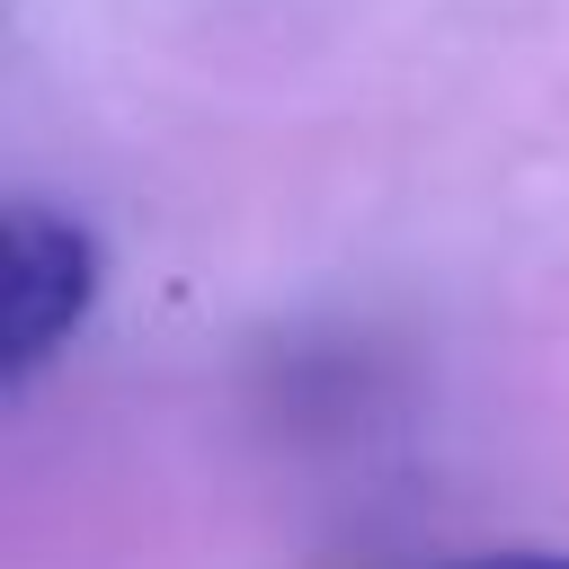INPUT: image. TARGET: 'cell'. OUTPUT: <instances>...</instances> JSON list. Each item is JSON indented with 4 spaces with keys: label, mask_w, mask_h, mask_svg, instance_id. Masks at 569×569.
I'll use <instances>...</instances> for the list:
<instances>
[{
    "label": "cell",
    "mask_w": 569,
    "mask_h": 569,
    "mask_svg": "<svg viewBox=\"0 0 569 569\" xmlns=\"http://www.w3.org/2000/svg\"><path fill=\"white\" fill-rule=\"evenodd\" d=\"M0 276H9L0 284V373H9V391H27L80 338V320L98 311L107 258H98L80 213L18 196L9 222H0Z\"/></svg>",
    "instance_id": "obj_1"
},
{
    "label": "cell",
    "mask_w": 569,
    "mask_h": 569,
    "mask_svg": "<svg viewBox=\"0 0 569 569\" xmlns=\"http://www.w3.org/2000/svg\"><path fill=\"white\" fill-rule=\"evenodd\" d=\"M445 569H569V551H480V560H445Z\"/></svg>",
    "instance_id": "obj_2"
}]
</instances>
